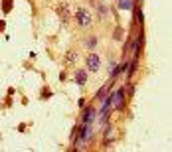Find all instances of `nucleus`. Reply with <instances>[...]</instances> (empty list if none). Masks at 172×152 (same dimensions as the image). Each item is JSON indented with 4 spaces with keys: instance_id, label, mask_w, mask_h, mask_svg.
Instances as JSON below:
<instances>
[{
    "instance_id": "nucleus-1",
    "label": "nucleus",
    "mask_w": 172,
    "mask_h": 152,
    "mask_svg": "<svg viewBox=\"0 0 172 152\" xmlns=\"http://www.w3.org/2000/svg\"><path fill=\"white\" fill-rule=\"evenodd\" d=\"M77 22H79V26H89L91 24V14L85 10V8H77Z\"/></svg>"
},
{
    "instance_id": "nucleus-2",
    "label": "nucleus",
    "mask_w": 172,
    "mask_h": 152,
    "mask_svg": "<svg viewBox=\"0 0 172 152\" xmlns=\"http://www.w3.org/2000/svg\"><path fill=\"white\" fill-rule=\"evenodd\" d=\"M87 67H89L91 71H97V69H99V55L97 54L87 55Z\"/></svg>"
},
{
    "instance_id": "nucleus-3",
    "label": "nucleus",
    "mask_w": 172,
    "mask_h": 152,
    "mask_svg": "<svg viewBox=\"0 0 172 152\" xmlns=\"http://www.w3.org/2000/svg\"><path fill=\"white\" fill-rule=\"evenodd\" d=\"M57 14H59V16H61V18H63L65 22L69 20V16H71V12H69V4H67V2H61V4L57 6Z\"/></svg>"
},
{
    "instance_id": "nucleus-4",
    "label": "nucleus",
    "mask_w": 172,
    "mask_h": 152,
    "mask_svg": "<svg viewBox=\"0 0 172 152\" xmlns=\"http://www.w3.org/2000/svg\"><path fill=\"white\" fill-rule=\"evenodd\" d=\"M75 83L77 85H85L87 83V71L85 69H77L75 71Z\"/></svg>"
},
{
    "instance_id": "nucleus-5",
    "label": "nucleus",
    "mask_w": 172,
    "mask_h": 152,
    "mask_svg": "<svg viewBox=\"0 0 172 152\" xmlns=\"http://www.w3.org/2000/svg\"><path fill=\"white\" fill-rule=\"evenodd\" d=\"M87 134H89V122H83V127L79 129V136H77V144H81V142L87 138Z\"/></svg>"
},
{
    "instance_id": "nucleus-6",
    "label": "nucleus",
    "mask_w": 172,
    "mask_h": 152,
    "mask_svg": "<svg viewBox=\"0 0 172 152\" xmlns=\"http://www.w3.org/2000/svg\"><path fill=\"white\" fill-rule=\"evenodd\" d=\"M93 113H95V111H93L91 107H87V109H85V111H83V122H91Z\"/></svg>"
},
{
    "instance_id": "nucleus-7",
    "label": "nucleus",
    "mask_w": 172,
    "mask_h": 152,
    "mask_svg": "<svg viewBox=\"0 0 172 152\" xmlns=\"http://www.w3.org/2000/svg\"><path fill=\"white\" fill-rule=\"evenodd\" d=\"M10 8H12V0H2V10L10 12Z\"/></svg>"
},
{
    "instance_id": "nucleus-8",
    "label": "nucleus",
    "mask_w": 172,
    "mask_h": 152,
    "mask_svg": "<svg viewBox=\"0 0 172 152\" xmlns=\"http://www.w3.org/2000/svg\"><path fill=\"white\" fill-rule=\"evenodd\" d=\"M97 12H99V14H107V6H105V4H97Z\"/></svg>"
},
{
    "instance_id": "nucleus-9",
    "label": "nucleus",
    "mask_w": 172,
    "mask_h": 152,
    "mask_svg": "<svg viewBox=\"0 0 172 152\" xmlns=\"http://www.w3.org/2000/svg\"><path fill=\"white\" fill-rule=\"evenodd\" d=\"M119 6H121L123 10H129V8H131V2H129V0H121V4H119Z\"/></svg>"
},
{
    "instance_id": "nucleus-10",
    "label": "nucleus",
    "mask_w": 172,
    "mask_h": 152,
    "mask_svg": "<svg viewBox=\"0 0 172 152\" xmlns=\"http://www.w3.org/2000/svg\"><path fill=\"white\" fill-rule=\"evenodd\" d=\"M65 61H71V63H73V61H75V54H73V52H71V54H67Z\"/></svg>"
},
{
    "instance_id": "nucleus-11",
    "label": "nucleus",
    "mask_w": 172,
    "mask_h": 152,
    "mask_svg": "<svg viewBox=\"0 0 172 152\" xmlns=\"http://www.w3.org/2000/svg\"><path fill=\"white\" fill-rule=\"evenodd\" d=\"M121 34H123V32H121V30H115V36H113V38H115V40H121V38H123Z\"/></svg>"
},
{
    "instance_id": "nucleus-12",
    "label": "nucleus",
    "mask_w": 172,
    "mask_h": 152,
    "mask_svg": "<svg viewBox=\"0 0 172 152\" xmlns=\"http://www.w3.org/2000/svg\"><path fill=\"white\" fill-rule=\"evenodd\" d=\"M87 45H89V47H93V45H95V38H89V42H87Z\"/></svg>"
}]
</instances>
